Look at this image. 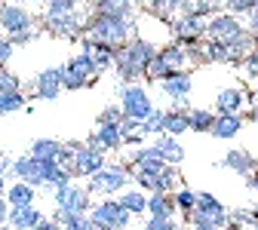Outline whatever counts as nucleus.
<instances>
[{
  "mask_svg": "<svg viewBox=\"0 0 258 230\" xmlns=\"http://www.w3.org/2000/svg\"><path fill=\"white\" fill-rule=\"evenodd\" d=\"M139 34V25L136 19H114V16H95L89 13V22H86V34L89 40L102 43V46H111V49H120L126 46Z\"/></svg>",
  "mask_w": 258,
  "mask_h": 230,
  "instance_id": "obj_1",
  "label": "nucleus"
},
{
  "mask_svg": "<svg viewBox=\"0 0 258 230\" xmlns=\"http://www.w3.org/2000/svg\"><path fill=\"white\" fill-rule=\"evenodd\" d=\"M187 224H190V227L209 224V227H221V230H228V224H231V212L224 209V203L218 200L215 193L200 190V196H197V209L187 215Z\"/></svg>",
  "mask_w": 258,
  "mask_h": 230,
  "instance_id": "obj_2",
  "label": "nucleus"
},
{
  "mask_svg": "<svg viewBox=\"0 0 258 230\" xmlns=\"http://www.w3.org/2000/svg\"><path fill=\"white\" fill-rule=\"evenodd\" d=\"M117 98H120L123 114L133 117V120H139V123H145V120L157 111L154 102H151V95H148V89H145L142 83H120Z\"/></svg>",
  "mask_w": 258,
  "mask_h": 230,
  "instance_id": "obj_3",
  "label": "nucleus"
},
{
  "mask_svg": "<svg viewBox=\"0 0 258 230\" xmlns=\"http://www.w3.org/2000/svg\"><path fill=\"white\" fill-rule=\"evenodd\" d=\"M129 215L123 206H120V200H99V203H92V209H89V221H92V227L95 230H126L129 227Z\"/></svg>",
  "mask_w": 258,
  "mask_h": 230,
  "instance_id": "obj_4",
  "label": "nucleus"
},
{
  "mask_svg": "<svg viewBox=\"0 0 258 230\" xmlns=\"http://www.w3.org/2000/svg\"><path fill=\"white\" fill-rule=\"evenodd\" d=\"M0 31L10 37V43L19 40V37H28V34H37L34 16L19 4H0Z\"/></svg>",
  "mask_w": 258,
  "mask_h": 230,
  "instance_id": "obj_5",
  "label": "nucleus"
},
{
  "mask_svg": "<svg viewBox=\"0 0 258 230\" xmlns=\"http://www.w3.org/2000/svg\"><path fill=\"white\" fill-rule=\"evenodd\" d=\"M61 71H64L61 83H64V89H71V92H77V89H86V86H92V80L99 77V68H95V61H92L89 55H83V52L71 55L68 61L61 64Z\"/></svg>",
  "mask_w": 258,
  "mask_h": 230,
  "instance_id": "obj_6",
  "label": "nucleus"
},
{
  "mask_svg": "<svg viewBox=\"0 0 258 230\" xmlns=\"http://www.w3.org/2000/svg\"><path fill=\"white\" fill-rule=\"evenodd\" d=\"M126 181H129V172H126L123 163H108L102 172H95L86 181V190L89 193H99V196H111V193H123Z\"/></svg>",
  "mask_w": 258,
  "mask_h": 230,
  "instance_id": "obj_7",
  "label": "nucleus"
},
{
  "mask_svg": "<svg viewBox=\"0 0 258 230\" xmlns=\"http://www.w3.org/2000/svg\"><path fill=\"white\" fill-rule=\"evenodd\" d=\"M52 200H55V212H80V215H89L92 209V193L80 184H64L58 190H52Z\"/></svg>",
  "mask_w": 258,
  "mask_h": 230,
  "instance_id": "obj_8",
  "label": "nucleus"
},
{
  "mask_svg": "<svg viewBox=\"0 0 258 230\" xmlns=\"http://www.w3.org/2000/svg\"><path fill=\"white\" fill-rule=\"evenodd\" d=\"M246 34V25L231 16V13H218L212 19H206V40H218V43H234L237 37Z\"/></svg>",
  "mask_w": 258,
  "mask_h": 230,
  "instance_id": "obj_9",
  "label": "nucleus"
},
{
  "mask_svg": "<svg viewBox=\"0 0 258 230\" xmlns=\"http://www.w3.org/2000/svg\"><path fill=\"white\" fill-rule=\"evenodd\" d=\"M108 166L105 150H99L95 144H74V178H92L95 172H102Z\"/></svg>",
  "mask_w": 258,
  "mask_h": 230,
  "instance_id": "obj_10",
  "label": "nucleus"
},
{
  "mask_svg": "<svg viewBox=\"0 0 258 230\" xmlns=\"http://www.w3.org/2000/svg\"><path fill=\"white\" fill-rule=\"evenodd\" d=\"M172 28V37L175 43L194 49V46H200L206 40V19H197V16H178L175 22H169Z\"/></svg>",
  "mask_w": 258,
  "mask_h": 230,
  "instance_id": "obj_11",
  "label": "nucleus"
},
{
  "mask_svg": "<svg viewBox=\"0 0 258 230\" xmlns=\"http://www.w3.org/2000/svg\"><path fill=\"white\" fill-rule=\"evenodd\" d=\"M49 166H52V163H43V160H34L31 154H25V157H16V160H13L10 172L16 175V181H25V184H31V187H43Z\"/></svg>",
  "mask_w": 258,
  "mask_h": 230,
  "instance_id": "obj_12",
  "label": "nucleus"
},
{
  "mask_svg": "<svg viewBox=\"0 0 258 230\" xmlns=\"http://www.w3.org/2000/svg\"><path fill=\"white\" fill-rule=\"evenodd\" d=\"M89 13H71V16H43L46 31H52L55 37H83L86 34Z\"/></svg>",
  "mask_w": 258,
  "mask_h": 230,
  "instance_id": "obj_13",
  "label": "nucleus"
},
{
  "mask_svg": "<svg viewBox=\"0 0 258 230\" xmlns=\"http://www.w3.org/2000/svg\"><path fill=\"white\" fill-rule=\"evenodd\" d=\"M249 105H252V95L243 86L218 89V95H215V114H240L243 117V108H249Z\"/></svg>",
  "mask_w": 258,
  "mask_h": 230,
  "instance_id": "obj_14",
  "label": "nucleus"
},
{
  "mask_svg": "<svg viewBox=\"0 0 258 230\" xmlns=\"http://www.w3.org/2000/svg\"><path fill=\"white\" fill-rule=\"evenodd\" d=\"M89 144H95V147L105 150V154L120 150L123 147L120 123H102V120H95V129H92V135H89Z\"/></svg>",
  "mask_w": 258,
  "mask_h": 230,
  "instance_id": "obj_15",
  "label": "nucleus"
},
{
  "mask_svg": "<svg viewBox=\"0 0 258 230\" xmlns=\"http://www.w3.org/2000/svg\"><path fill=\"white\" fill-rule=\"evenodd\" d=\"M157 55H160V61L166 64V68L175 74V71H187V64H190V58H197V52L194 49H187V46H181V43H163L157 49Z\"/></svg>",
  "mask_w": 258,
  "mask_h": 230,
  "instance_id": "obj_16",
  "label": "nucleus"
},
{
  "mask_svg": "<svg viewBox=\"0 0 258 230\" xmlns=\"http://www.w3.org/2000/svg\"><path fill=\"white\" fill-rule=\"evenodd\" d=\"M61 77H64L61 68H46V71H40L37 80H34V92H37V98H43V102H55L58 92L64 89Z\"/></svg>",
  "mask_w": 258,
  "mask_h": 230,
  "instance_id": "obj_17",
  "label": "nucleus"
},
{
  "mask_svg": "<svg viewBox=\"0 0 258 230\" xmlns=\"http://www.w3.org/2000/svg\"><path fill=\"white\" fill-rule=\"evenodd\" d=\"M160 89L172 98V105H181V102H187V95L194 92V77L187 71H175V74H169L163 83H160Z\"/></svg>",
  "mask_w": 258,
  "mask_h": 230,
  "instance_id": "obj_18",
  "label": "nucleus"
},
{
  "mask_svg": "<svg viewBox=\"0 0 258 230\" xmlns=\"http://www.w3.org/2000/svg\"><path fill=\"white\" fill-rule=\"evenodd\" d=\"M224 166H228L231 172H237V175H243V178H252L258 172V160L246 147H231L228 154H224Z\"/></svg>",
  "mask_w": 258,
  "mask_h": 230,
  "instance_id": "obj_19",
  "label": "nucleus"
},
{
  "mask_svg": "<svg viewBox=\"0 0 258 230\" xmlns=\"http://www.w3.org/2000/svg\"><path fill=\"white\" fill-rule=\"evenodd\" d=\"M240 132H243V117L240 114H215V123H212V132L209 135H215L221 141H231Z\"/></svg>",
  "mask_w": 258,
  "mask_h": 230,
  "instance_id": "obj_20",
  "label": "nucleus"
},
{
  "mask_svg": "<svg viewBox=\"0 0 258 230\" xmlns=\"http://www.w3.org/2000/svg\"><path fill=\"white\" fill-rule=\"evenodd\" d=\"M80 52H83V55H89V58L95 61L99 74H102V71H108V68H114V49H111V46H102V43H95V40L83 37Z\"/></svg>",
  "mask_w": 258,
  "mask_h": 230,
  "instance_id": "obj_21",
  "label": "nucleus"
},
{
  "mask_svg": "<svg viewBox=\"0 0 258 230\" xmlns=\"http://www.w3.org/2000/svg\"><path fill=\"white\" fill-rule=\"evenodd\" d=\"M43 221H46V215H40L37 206L13 209V212H10V230H37Z\"/></svg>",
  "mask_w": 258,
  "mask_h": 230,
  "instance_id": "obj_22",
  "label": "nucleus"
},
{
  "mask_svg": "<svg viewBox=\"0 0 258 230\" xmlns=\"http://www.w3.org/2000/svg\"><path fill=\"white\" fill-rule=\"evenodd\" d=\"M187 114H190L187 102H181V105H175V108L166 111V135L178 138L181 132H190V120H187Z\"/></svg>",
  "mask_w": 258,
  "mask_h": 230,
  "instance_id": "obj_23",
  "label": "nucleus"
},
{
  "mask_svg": "<svg viewBox=\"0 0 258 230\" xmlns=\"http://www.w3.org/2000/svg\"><path fill=\"white\" fill-rule=\"evenodd\" d=\"M178 206L172 193H151L148 196V218H175Z\"/></svg>",
  "mask_w": 258,
  "mask_h": 230,
  "instance_id": "obj_24",
  "label": "nucleus"
},
{
  "mask_svg": "<svg viewBox=\"0 0 258 230\" xmlns=\"http://www.w3.org/2000/svg\"><path fill=\"white\" fill-rule=\"evenodd\" d=\"M154 150L160 154V160H166L169 166H178V163L184 160V147L178 144V138H172V135H157V141H154Z\"/></svg>",
  "mask_w": 258,
  "mask_h": 230,
  "instance_id": "obj_25",
  "label": "nucleus"
},
{
  "mask_svg": "<svg viewBox=\"0 0 258 230\" xmlns=\"http://www.w3.org/2000/svg\"><path fill=\"white\" fill-rule=\"evenodd\" d=\"M7 200H10L13 209H28V206H34V200H37V187H31L25 181H16V184L7 187Z\"/></svg>",
  "mask_w": 258,
  "mask_h": 230,
  "instance_id": "obj_26",
  "label": "nucleus"
},
{
  "mask_svg": "<svg viewBox=\"0 0 258 230\" xmlns=\"http://www.w3.org/2000/svg\"><path fill=\"white\" fill-rule=\"evenodd\" d=\"M89 13L114 16V19H133V0H95V7Z\"/></svg>",
  "mask_w": 258,
  "mask_h": 230,
  "instance_id": "obj_27",
  "label": "nucleus"
},
{
  "mask_svg": "<svg viewBox=\"0 0 258 230\" xmlns=\"http://www.w3.org/2000/svg\"><path fill=\"white\" fill-rule=\"evenodd\" d=\"M61 141H55V138H37L34 144H31V157L34 160H43V163H58V154H61Z\"/></svg>",
  "mask_w": 258,
  "mask_h": 230,
  "instance_id": "obj_28",
  "label": "nucleus"
},
{
  "mask_svg": "<svg viewBox=\"0 0 258 230\" xmlns=\"http://www.w3.org/2000/svg\"><path fill=\"white\" fill-rule=\"evenodd\" d=\"M181 7H184V0H148V10L163 22H175L181 16Z\"/></svg>",
  "mask_w": 258,
  "mask_h": 230,
  "instance_id": "obj_29",
  "label": "nucleus"
},
{
  "mask_svg": "<svg viewBox=\"0 0 258 230\" xmlns=\"http://www.w3.org/2000/svg\"><path fill=\"white\" fill-rule=\"evenodd\" d=\"M120 206H123L129 215H148V196H145V190H139V187L123 190V193H120Z\"/></svg>",
  "mask_w": 258,
  "mask_h": 230,
  "instance_id": "obj_30",
  "label": "nucleus"
},
{
  "mask_svg": "<svg viewBox=\"0 0 258 230\" xmlns=\"http://www.w3.org/2000/svg\"><path fill=\"white\" fill-rule=\"evenodd\" d=\"M55 221L61 230H95L89 215H80V212H55Z\"/></svg>",
  "mask_w": 258,
  "mask_h": 230,
  "instance_id": "obj_31",
  "label": "nucleus"
},
{
  "mask_svg": "<svg viewBox=\"0 0 258 230\" xmlns=\"http://www.w3.org/2000/svg\"><path fill=\"white\" fill-rule=\"evenodd\" d=\"M187 120H190V132H212L215 111H206V108H190Z\"/></svg>",
  "mask_w": 258,
  "mask_h": 230,
  "instance_id": "obj_32",
  "label": "nucleus"
},
{
  "mask_svg": "<svg viewBox=\"0 0 258 230\" xmlns=\"http://www.w3.org/2000/svg\"><path fill=\"white\" fill-rule=\"evenodd\" d=\"M172 196H175V206H178V212H184V218H187L194 209H197V196H200V190H190V187H184V184H181V187H178Z\"/></svg>",
  "mask_w": 258,
  "mask_h": 230,
  "instance_id": "obj_33",
  "label": "nucleus"
},
{
  "mask_svg": "<svg viewBox=\"0 0 258 230\" xmlns=\"http://www.w3.org/2000/svg\"><path fill=\"white\" fill-rule=\"evenodd\" d=\"M43 16H71L80 13V0H43Z\"/></svg>",
  "mask_w": 258,
  "mask_h": 230,
  "instance_id": "obj_34",
  "label": "nucleus"
},
{
  "mask_svg": "<svg viewBox=\"0 0 258 230\" xmlns=\"http://www.w3.org/2000/svg\"><path fill=\"white\" fill-rule=\"evenodd\" d=\"M25 95L22 92H4L0 95V117H7V114H16V111H25Z\"/></svg>",
  "mask_w": 258,
  "mask_h": 230,
  "instance_id": "obj_35",
  "label": "nucleus"
},
{
  "mask_svg": "<svg viewBox=\"0 0 258 230\" xmlns=\"http://www.w3.org/2000/svg\"><path fill=\"white\" fill-rule=\"evenodd\" d=\"M142 132H145V135H163V132H166V111H154V114L142 123Z\"/></svg>",
  "mask_w": 258,
  "mask_h": 230,
  "instance_id": "obj_36",
  "label": "nucleus"
},
{
  "mask_svg": "<svg viewBox=\"0 0 258 230\" xmlns=\"http://www.w3.org/2000/svg\"><path fill=\"white\" fill-rule=\"evenodd\" d=\"M255 10H258V0H224V13H231V16H237V19H240V16L249 19Z\"/></svg>",
  "mask_w": 258,
  "mask_h": 230,
  "instance_id": "obj_37",
  "label": "nucleus"
},
{
  "mask_svg": "<svg viewBox=\"0 0 258 230\" xmlns=\"http://www.w3.org/2000/svg\"><path fill=\"white\" fill-rule=\"evenodd\" d=\"M169 74H172V71L166 68L163 61H160V55H154V58H151V64L145 68V77H148V80H157V83H163Z\"/></svg>",
  "mask_w": 258,
  "mask_h": 230,
  "instance_id": "obj_38",
  "label": "nucleus"
},
{
  "mask_svg": "<svg viewBox=\"0 0 258 230\" xmlns=\"http://www.w3.org/2000/svg\"><path fill=\"white\" fill-rule=\"evenodd\" d=\"M240 71H243V77H246V80H255V83H258V46H255L243 61H240Z\"/></svg>",
  "mask_w": 258,
  "mask_h": 230,
  "instance_id": "obj_39",
  "label": "nucleus"
},
{
  "mask_svg": "<svg viewBox=\"0 0 258 230\" xmlns=\"http://www.w3.org/2000/svg\"><path fill=\"white\" fill-rule=\"evenodd\" d=\"M4 92H22V77L10 74V71H0V95Z\"/></svg>",
  "mask_w": 258,
  "mask_h": 230,
  "instance_id": "obj_40",
  "label": "nucleus"
},
{
  "mask_svg": "<svg viewBox=\"0 0 258 230\" xmlns=\"http://www.w3.org/2000/svg\"><path fill=\"white\" fill-rule=\"evenodd\" d=\"M145 230H181V224L175 218H148Z\"/></svg>",
  "mask_w": 258,
  "mask_h": 230,
  "instance_id": "obj_41",
  "label": "nucleus"
},
{
  "mask_svg": "<svg viewBox=\"0 0 258 230\" xmlns=\"http://www.w3.org/2000/svg\"><path fill=\"white\" fill-rule=\"evenodd\" d=\"M58 169H64V172L74 175V144H64L61 147V154H58Z\"/></svg>",
  "mask_w": 258,
  "mask_h": 230,
  "instance_id": "obj_42",
  "label": "nucleus"
},
{
  "mask_svg": "<svg viewBox=\"0 0 258 230\" xmlns=\"http://www.w3.org/2000/svg\"><path fill=\"white\" fill-rule=\"evenodd\" d=\"M99 120H102V123H120V120H123V108H120V102L111 105V108H105V111L99 114Z\"/></svg>",
  "mask_w": 258,
  "mask_h": 230,
  "instance_id": "obj_43",
  "label": "nucleus"
},
{
  "mask_svg": "<svg viewBox=\"0 0 258 230\" xmlns=\"http://www.w3.org/2000/svg\"><path fill=\"white\" fill-rule=\"evenodd\" d=\"M13 58V43H10V37H0V71H4V64Z\"/></svg>",
  "mask_w": 258,
  "mask_h": 230,
  "instance_id": "obj_44",
  "label": "nucleus"
},
{
  "mask_svg": "<svg viewBox=\"0 0 258 230\" xmlns=\"http://www.w3.org/2000/svg\"><path fill=\"white\" fill-rule=\"evenodd\" d=\"M10 212H13V206H10V200H7V193H0V227L10 224Z\"/></svg>",
  "mask_w": 258,
  "mask_h": 230,
  "instance_id": "obj_45",
  "label": "nucleus"
},
{
  "mask_svg": "<svg viewBox=\"0 0 258 230\" xmlns=\"http://www.w3.org/2000/svg\"><path fill=\"white\" fill-rule=\"evenodd\" d=\"M246 28H249V34L255 37V43H258V10H255L249 19H246Z\"/></svg>",
  "mask_w": 258,
  "mask_h": 230,
  "instance_id": "obj_46",
  "label": "nucleus"
},
{
  "mask_svg": "<svg viewBox=\"0 0 258 230\" xmlns=\"http://www.w3.org/2000/svg\"><path fill=\"white\" fill-rule=\"evenodd\" d=\"M145 141V132H142V129H139V132H133V135H126L123 138V144H129V147H133V144H142Z\"/></svg>",
  "mask_w": 258,
  "mask_h": 230,
  "instance_id": "obj_47",
  "label": "nucleus"
},
{
  "mask_svg": "<svg viewBox=\"0 0 258 230\" xmlns=\"http://www.w3.org/2000/svg\"><path fill=\"white\" fill-rule=\"evenodd\" d=\"M249 120L258 123V95H252V105H249Z\"/></svg>",
  "mask_w": 258,
  "mask_h": 230,
  "instance_id": "obj_48",
  "label": "nucleus"
},
{
  "mask_svg": "<svg viewBox=\"0 0 258 230\" xmlns=\"http://www.w3.org/2000/svg\"><path fill=\"white\" fill-rule=\"evenodd\" d=\"M10 166H13V160H10L4 150H0V172H10Z\"/></svg>",
  "mask_w": 258,
  "mask_h": 230,
  "instance_id": "obj_49",
  "label": "nucleus"
},
{
  "mask_svg": "<svg viewBox=\"0 0 258 230\" xmlns=\"http://www.w3.org/2000/svg\"><path fill=\"white\" fill-rule=\"evenodd\" d=\"M37 230H61V227H58V221L52 218V221H43V224H40Z\"/></svg>",
  "mask_w": 258,
  "mask_h": 230,
  "instance_id": "obj_50",
  "label": "nucleus"
},
{
  "mask_svg": "<svg viewBox=\"0 0 258 230\" xmlns=\"http://www.w3.org/2000/svg\"><path fill=\"white\" fill-rule=\"evenodd\" d=\"M249 184H252V190H255V196H258V172H255V175L249 178Z\"/></svg>",
  "mask_w": 258,
  "mask_h": 230,
  "instance_id": "obj_51",
  "label": "nucleus"
},
{
  "mask_svg": "<svg viewBox=\"0 0 258 230\" xmlns=\"http://www.w3.org/2000/svg\"><path fill=\"white\" fill-rule=\"evenodd\" d=\"M4 178H7V172H0V193H7V181Z\"/></svg>",
  "mask_w": 258,
  "mask_h": 230,
  "instance_id": "obj_52",
  "label": "nucleus"
},
{
  "mask_svg": "<svg viewBox=\"0 0 258 230\" xmlns=\"http://www.w3.org/2000/svg\"><path fill=\"white\" fill-rule=\"evenodd\" d=\"M190 230H221V227H209V224H200V227H190Z\"/></svg>",
  "mask_w": 258,
  "mask_h": 230,
  "instance_id": "obj_53",
  "label": "nucleus"
},
{
  "mask_svg": "<svg viewBox=\"0 0 258 230\" xmlns=\"http://www.w3.org/2000/svg\"><path fill=\"white\" fill-rule=\"evenodd\" d=\"M0 230H7V227H0Z\"/></svg>",
  "mask_w": 258,
  "mask_h": 230,
  "instance_id": "obj_54",
  "label": "nucleus"
}]
</instances>
